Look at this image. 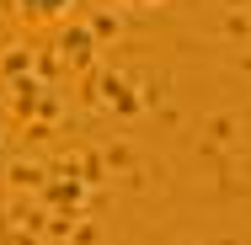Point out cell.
Here are the masks:
<instances>
[{
  "mask_svg": "<svg viewBox=\"0 0 251 245\" xmlns=\"http://www.w3.org/2000/svg\"><path fill=\"white\" fill-rule=\"evenodd\" d=\"M22 5V16H32V22H49V16H64L75 0H16Z\"/></svg>",
  "mask_w": 251,
  "mask_h": 245,
  "instance_id": "1",
  "label": "cell"
},
{
  "mask_svg": "<svg viewBox=\"0 0 251 245\" xmlns=\"http://www.w3.org/2000/svg\"><path fill=\"white\" fill-rule=\"evenodd\" d=\"M112 5H134L139 11V5H166V0H112Z\"/></svg>",
  "mask_w": 251,
  "mask_h": 245,
  "instance_id": "2",
  "label": "cell"
}]
</instances>
